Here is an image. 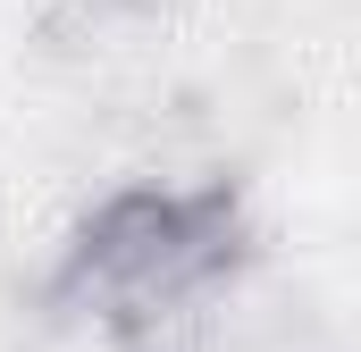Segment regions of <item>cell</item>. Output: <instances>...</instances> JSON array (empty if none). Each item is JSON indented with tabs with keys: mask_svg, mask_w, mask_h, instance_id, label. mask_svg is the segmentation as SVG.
Returning a JSON list of instances; mask_svg holds the SVG:
<instances>
[{
	"mask_svg": "<svg viewBox=\"0 0 361 352\" xmlns=\"http://www.w3.org/2000/svg\"><path fill=\"white\" fill-rule=\"evenodd\" d=\"M235 268V201L219 184H118L59 252L51 302L101 336H143L160 319L210 310Z\"/></svg>",
	"mask_w": 361,
	"mask_h": 352,
	"instance_id": "1",
	"label": "cell"
}]
</instances>
